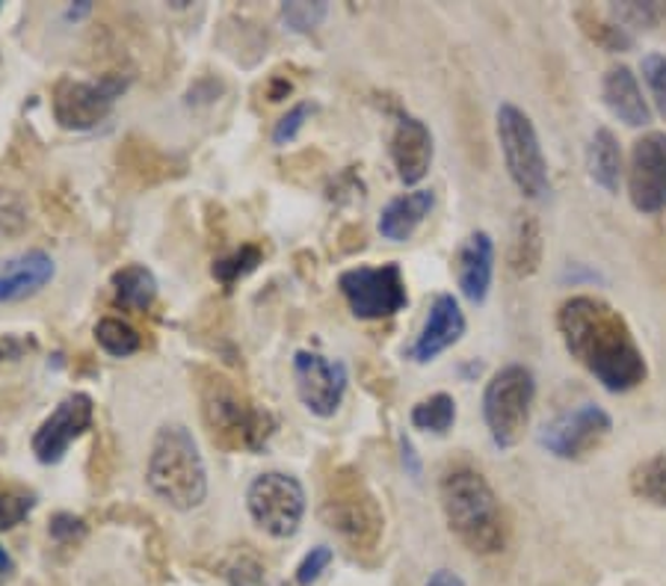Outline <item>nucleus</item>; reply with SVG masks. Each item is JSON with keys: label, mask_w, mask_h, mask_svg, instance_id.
Here are the masks:
<instances>
[{"label": "nucleus", "mask_w": 666, "mask_h": 586, "mask_svg": "<svg viewBox=\"0 0 666 586\" xmlns=\"http://www.w3.org/2000/svg\"><path fill=\"white\" fill-rule=\"evenodd\" d=\"M557 332L571 359L613 395L645 383L649 367L634 332L602 297L578 294L566 299L557 311Z\"/></svg>", "instance_id": "obj_1"}, {"label": "nucleus", "mask_w": 666, "mask_h": 586, "mask_svg": "<svg viewBox=\"0 0 666 586\" xmlns=\"http://www.w3.org/2000/svg\"><path fill=\"white\" fill-rule=\"evenodd\" d=\"M444 522L472 554H501L506 548V519L489 479L477 469L456 465L439 483Z\"/></svg>", "instance_id": "obj_2"}, {"label": "nucleus", "mask_w": 666, "mask_h": 586, "mask_svg": "<svg viewBox=\"0 0 666 586\" xmlns=\"http://www.w3.org/2000/svg\"><path fill=\"white\" fill-rule=\"evenodd\" d=\"M146 483L151 495L178 512L199 510L208 498V469L193 433L184 424H163L151 441Z\"/></svg>", "instance_id": "obj_3"}, {"label": "nucleus", "mask_w": 666, "mask_h": 586, "mask_svg": "<svg viewBox=\"0 0 666 586\" xmlns=\"http://www.w3.org/2000/svg\"><path fill=\"white\" fill-rule=\"evenodd\" d=\"M321 515L326 527L338 533L353 551H377L386 533V515L377 495L367 489L362 471L353 465L335 469L326 479Z\"/></svg>", "instance_id": "obj_4"}, {"label": "nucleus", "mask_w": 666, "mask_h": 586, "mask_svg": "<svg viewBox=\"0 0 666 586\" xmlns=\"http://www.w3.org/2000/svg\"><path fill=\"white\" fill-rule=\"evenodd\" d=\"M202 417L214 445L226 450H261L276 433L267 409L240 395L226 376H211L202 385Z\"/></svg>", "instance_id": "obj_5"}, {"label": "nucleus", "mask_w": 666, "mask_h": 586, "mask_svg": "<svg viewBox=\"0 0 666 586\" xmlns=\"http://www.w3.org/2000/svg\"><path fill=\"white\" fill-rule=\"evenodd\" d=\"M533 400H537V379L525 364H504L486 383L483 421L494 448L510 450L525 438Z\"/></svg>", "instance_id": "obj_6"}, {"label": "nucleus", "mask_w": 666, "mask_h": 586, "mask_svg": "<svg viewBox=\"0 0 666 586\" xmlns=\"http://www.w3.org/2000/svg\"><path fill=\"white\" fill-rule=\"evenodd\" d=\"M494 122H498V139H501V151H504L506 172L516 184V190L530 202L545 199L551 190L549 160H545V151L539 142L533 119L527 116L522 107L504 101L498 107Z\"/></svg>", "instance_id": "obj_7"}, {"label": "nucleus", "mask_w": 666, "mask_h": 586, "mask_svg": "<svg viewBox=\"0 0 666 586\" xmlns=\"http://www.w3.org/2000/svg\"><path fill=\"white\" fill-rule=\"evenodd\" d=\"M247 510L267 536L290 539L305 519V489L293 474L267 471L249 483Z\"/></svg>", "instance_id": "obj_8"}, {"label": "nucleus", "mask_w": 666, "mask_h": 586, "mask_svg": "<svg viewBox=\"0 0 666 586\" xmlns=\"http://www.w3.org/2000/svg\"><path fill=\"white\" fill-rule=\"evenodd\" d=\"M347 306L359 320H386L409 306L406 278L400 264L353 266L338 278Z\"/></svg>", "instance_id": "obj_9"}, {"label": "nucleus", "mask_w": 666, "mask_h": 586, "mask_svg": "<svg viewBox=\"0 0 666 586\" xmlns=\"http://www.w3.org/2000/svg\"><path fill=\"white\" fill-rule=\"evenodd\" d=\"M611 433V412H604L602 406L595 403H583L542 426L539 429V445L549 450L551 457L578 462V459H587L602 448Z\"/></svg>", "instance_id": "obj_10"}, {"label": "nucleus", "mask_w": 666, "mask_h": 586, "mask_svg": "<svg viewBox=\"0 0 666 586\" xmlns=\"http://www.w3.org/2000/svg\"><path fill=\"white\" fill-rule=\"evenodd\" d=\"M128 80L116 75L101 80H60L51 98L54 119L65 130H92L113 113L118 96L125 92Z\"/></svg>", "instance_id": "obj_11"}, {"label": "nucleus", "mask_w": 666, "mask_h": 586, "mask_svg": "<svg viewBox=\"0 0 666 586\" xmlns=\"http://www.w3.org/2000/svg\"><path fill=\"white\" fill-rule=\"evenodd\" d=\"M347 364L326 359L314 350H300L293 356V385L302 406L317 417H332L347 395Z\"/></svg>", "instance_id": "obj_12"}, {"label": "nucleus", "mask_w": 666, "mask_h": 586, "mask_svg": "<svg viewBox=\"0 0 666 586\" xmlns=\"http://www.w3.org/2000/svg\"><path fill=\"white\" fill-rule=\"evenodd\" d=\"M628 196L640 213L666 211V134L649 130L637 139L628 163Z\"/></svg>", "instance_id": "obj_13"}, {"label": "nucleus", "mask_w": 666, "mask_h": 586, "mask_svg": "<svg viewBox=\"0 0 666 586\" xmlns=\"http://www.w3.org/2000/svg\"><path fill=\"white\" fill-rule=\"evenodd\" d=\"M96 421V406L89 395H68L63 403L56 406L51 415L45 417L42 426L33 436V457L42 465H56L68 453L77 438L87 433Z\"/></svg>", "instance_id": "obj_14"}, {"label": "nucleus", "mask_w": 666, "mask_h": 586, "mask_svg": "<svg viewBox=\"0 0 666 586\" xmlns=\"http://www.w3.org/2000/svg\"><path fill=\"white\" fill-rule=\"evenodd\" d=\"M465 335V314L453 294H439L432 299L430 314L420 326L418 338L409 347V359L418 364H430L439 359L441 352H448L453 344H460Z\"/></svg>", "instance_id": "obj_15"}, {"label": "nucleus", "mask_w": 666, "mask_h": 586, "mask_svg": "<svg viewBox=\"0 0 666 586\" xmlns=\"http://www.w3.org/2000/svg\"><path fill=\"white\" fill-rule=\"evenodd\" d=\"M56 276L54 258L42 249H27L22 255L0 261V306L24 302L45 290Z\"/></svg>", "instance_id": "obj_16"}, {"label": "nucleus", "mask_w": 666, "mask_h": 586, "mask_svg": "<svg viewBox=\"0 0 666 586\" xmlns=\"http://www.w3.org/2000/svg\"><path fill=\"white\" fill-rule=\"evenodd\" d=\"M391 163L398 178L406 187H415L427 178L432 166V134L415 116H403L391 134Z\"/></svg>", "instance_id": "obj_17"}, {"label": "nucleus", "mask_w": 666, "mask_h": 586, "mask_svg": "<svg viewBox=\"0 0 666 586\" xmlns=\"http://www.w3.org/2000/svg\"><path fill=\"white\" fill-rule=\"evenodd\" d=\"M494 278V240L486 232H472L456 252V285L474 306H483Z\"/></svg>", "instance_id": "obj_18"}, {"label": "nucleus", "mask_w": 666, "mask_h": 586, "mask_svg": "<svg viewBox=\"0 0 666 586\" xmlns=\"http://www.w3.org/2000/svg\"><path fill=\"white\" fill-rule=\"evenodd\" d=\"M604 107L628 128H645L652 122V107L643 98L640 80L628 65H611L602 77Z\"/></svg>", "instance_id": "obj_19"}, {"label": "nucleus", "mask_w": 666, "mask_h": 586, "mask_svg": "<svg viewBox=\"0 0 666 586\" xmlns=\"http://www.w3.org/2000/svg\"><path fill=\"white\" fill-rule=\"evenodd\" d=\"M432 204H436L432 190H412L391 199L379 213V235L391 244H406L418 232L420 223L430 216Z\"/></svg>", "instance_id": "obj_20"}, {"label": "nucleus", "mask_w": 666, "mask_h": 586, "mask_svg": "<svg viewBox=\"0 0 666 586\" xmlns=\"http://www.w3.org/2000/svg\"><path fill=\"white\" fill-rule=\"evenodd\" d=\"M587 172L604 192H619L625 163L619 139L611 128H599L592 134L590 149H587Z\"/></svg>", "instance_id": "obj_21"}, {"label": "nucleus", "mask_w": 666, "mask_h": 586, "mask_svg": "<svg viewBox=\"0 0 666 586\" xmlns=\"http://www.w3.org/2000/svg\"><path fill=\"white\" fill-rule=\"evenodd\" d=\"M113 297L116 306L128 311H149L158 299V278L151 273L149 266L142 264H128L113 273Z\"/></svg>", "instance_id": "obj_22"}, {"label": "nucleus", "mask_w": 666, "mask_h": 586, "mask_svg": "<svg viewBox=\"0 0 666 586\" xmlns=\"http://www.w3.org/2000/svg\"><path fill=\"white\" fill-rule=\"evenodd\" d=\"M575 22H578L580 33H583L592 45H599L602 51L625 53L634 48V36L613 22L607 12L592 10V7H578V10H575Z\"/></svg>", "instance_id": "obj_23"}, {"label": "nucleus", "mask_w": 666, "mask_h": 586, "mask_svg": "<svg viewBox=\"0 0 666 586\" xmlns=\"http://www.w3.org/2000/svg\"><path fill=\"white\" fill-rule=\"evenodd\" d=\"M545 255V240H542V228H539L537 216L525 213L516 225V235H513V246H510V270L518 278L533 276L542 264Z\"/></svg>", "instance_id": "obj_24"}, {"label": "nucleus", "mask_w": 666, "mask_h": 586, "mask_svg": "<svg viewBox=\"0 0 666 586\" xmlns=\"http://www.w3.org/2000/svg\"><path fill=\"white\" fill-rule=\"evenodd\" d=\"M628 486L637 501L666 510V453H655V457L637 462L628 477Z\"/></svg>", "instance_id": "obj_25"}, {"label": "nucleus", "mask_w": 666, "mask_h": 586, "mask_svg": "<svg viewBox=\"0 0 666 586\" xmlns=\"http://www.w3.org/2000/svg\"><path fill=\"white\" fill-rule=\"evenodd\" d=\"M607 15L628 33L655 30L657 24L666 22V3L664 0H625V3H613Z\"/></svg>", "instance_id": "obj_26"}, {"label": "nucleus", "mask_w": 666, "mask_h": 586, "mask_svg": "<svg viewBox=\"0 0 666 586\" xmlns=\"http://www.w3.org/2000/svg\"><path fill=\"white\" fill-rule=\"evenodd\" d=\"M456 424V400L451 395H432L412 409V426L420 433L444 436Z\"/></svg>", "instance_id": "obj_27"}, {"label": "nucleus", "mask_w": 666, "mask_h": 586, "mask_svg": "<svg viewBox=\"0 0 666 586\" xmlns=\"http://www.w3.org/2000/svg\"><path fill=\"white\" fill-rule=\"evenodd\" d=\"M96 341L113 359H128L142 347L140 332L118 317H101L96 323Z\"/></svg>", "instance_id": "obj_28"}, {"label": "nucleus", "mask_w": 666, "mask_h": 586, "mask_svg": "<svg viewBox=\"0 0 666 586\" xmlns=\"http://www.w3.org/2000/svg\"><path fill=\"white\" fill-rule=\"evenodd\" d=\"M261 264V249L255 244H247L235 249L231 255L214 261V278H219L223 285H235L237 278L249 276L255 266Z\"/></svg>", "instance_id": "obj_29"}, {"label": "nucleus", "mask_w": 666, "mask_h": 586, "mask_svg": "<svg viewBox=\"0 0 666 586\" xmlns=\"http://www.w3.org/2000/svg\"><path fill=\"white\" fill-rule=\"evenodd\" d=\"M640 72H643V80L645 86H649V98H652V104H655L657 116L666 119V53H645Z\"/></svg>", "instance_id": "obj_30"}, {"label": "nucleus", "mask_w": 666, "mask_h": 586, "mask_svg": "<svg viewBox=\"0 0 666 586\" xmlns=\"http://www.w3.org/2000/svg\"><path fill=\"white\" fill-rule=\"evenodd\" d=\"M326 15H329L326 3H302V0H297V3L281 7V22L293 33H309L314 27H321Z\"/></svg>", "instance_id": "obj_31"}, {"label": "nucleus", "mask_w": 666, "mask_h": 586, "mask_svg": "<svg viewBox=\"0 0 666 586\" xmlns=\"http://www.w3.org/2000/svg\"><path fill=\"white\" fill-rule=\"evenodd\" d=\"M27 225V208L15 190H0V232L3 235H18Z\"/></svg>", "instance_id": "obj_32"}, {"label": "nucleus", "mask_w": 666, "mask_h": 586, "mask_svg": "<svg viewBox=\"0 0 666 586\" xmlns=\"http://www.w3.org/2000/svg\"><path fill=\"white\" fill-rule=\"evenodd\" d=\"M309 116H312V104L300 101L297 107H290L288 113L276 122V128H273V142H276V146H288V142H293L297 134L305 128Z\"/></svg>", "instance_id": "obj_33"}, {"label": "nucleus", "mask_w": 666, "mask_h": 586, "mask_svg": "<svg viewBox=\"0 0 666 586\" xmlns=\"http://www.w3.org/2000/svg\"><path fill=\"white\" fill-rule=\"evenodd\" d=\"M329 565H332V548L317 545V548H312L309 554L302 557L300 569H297V584L312 586L314 581H321V575Z\"/></svg>", "instance_id": "obj_34"}, {"label": "nucleus", "mask_w": 666, "mask_h": 586, "mask_svg": "<svg viewBox=\"0 0 666 586\" xmlns=\"http://www.w3.org/2000/svg\"><path fill=\"white\" fill-rule=\"evenodd\" d=\"M33 510L30 495H15V491H7L0 495V531H12L15 524H22Z\"/></svg>", "instance_id": "obj_35"}, {"label": "nucleus", "mask_w": 666, "mask_h": 586, "mask_svg": "<svg viewBox=\"0 0 666 586\" xmlns=\"http://www.w3.org/2000/svg\"><path fill=\"white\" fill-rule=\"evenodd\" d=\"M228 584L231 586H261L264 584V569L249 557H240L231 569H228Z\"/></svg>", "instance_id": "obj_36"}, {"label": "nucleus", "mask_w": 666, "mask_h": 586, "mask_svg": "<svg viewBox=\"0 0 666 586\" xmlns=\"http://www.w3.org/2000/svg\"><path fill=\"white\" fill-rule=\"evenodd\" d=\"M84 533H87L84 522L75 519V515H68V512H56L54 519H51V536H54L56 543H75Z\"/></svg>", "instance_id": "obj_37"}, {"label": "nucleus", "mask_w": 666, "mask_h": 586, "mask_svg": "<svg viewBox=\"0 0 666 586\" xmlns=\"http://www.w3.org/2000/svg\"><path fill=\"white\" fill-rule=\"evenodd\" d=\"M36 350V338H22V335H0V364L18 362L27 352Z\"/></svg>", "instance_id": "obj_38"}, {"label": "nucleus", "mask_w": 666, "mask_h": 586, "mask_svg": "<svg viewBox=\"0 0 666 586\" xmlns=\"http://www.w3.org/2000/svg\"><path fill=\"white\" fill-rule=\"evenodd\" d=\"M400 450H403V469H406L415 479H420V459H418V453H415V448H412V441H409L406 436L400 438Z\"/></svg>", "instance_id": "obj_39"}, {"label": "nucleus", "mask_w": 666, "mask_h": 586, "mask_svg": "<svg viewBox=\"0 0 666 586\" xmlns=\"http://www.w3.org/2000/svg\"><path fill=\"white\" fill-rule=\"evenodd\" d=\"M424 586H465V581L451 569H439V572H432L430 581Z\"/></svg>", "instance_id": "obj_40"}, {"label": "nucleus", "mask_w": 666, "mask_h": 586, "mask_svg": "<svg viewBox=\"0 0 666 586\" xmlns=\"http://www.w3.org/2000/svg\"><path fill=\"white\" fill-rule=\"evenodd\" d=\"M89 12H92V3H80V7H72V10L65 12V18H68V22H77V18L89 15Z\"/></svg>", "instance_id": "obj_41"}, {"label": "nucleus", "mask_w": 666, "mask_h": 586, "mask_svg": "<svg viewBox=\"0 0 666 586\" xmlns=\"http://www.w3.org/2000/svg\"><path fill=\"white\" fill-rule=\"evenodd\" d=\"M12 572V557L7 554V551H3V548H0V577L3 575H10Z\"/></svg>", "instance_id": "obj_42"}]
</instances>
